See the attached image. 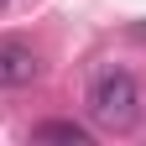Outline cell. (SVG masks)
<instances>
[{
  "instance_id": "obj_4",
  "label": "cell",
  "mask_w": 146,
  "mask_h": 146,
  "mask_svg": "<svg viewBox=\"0 0 146 146\" xmlns=\"http://www.w3.org/2000/svg\"><path fill=\"white\" fill-rule=\"evenodd\" d=\"M0 5H5V0H0Z\"/></svg>"
},
{
  "instance_id": "obj_1",
  "label": "cell",
  "mask_w": 146,
  "mask_h": 146,
  "mask_svg": "<svg viewBox=\"0 0 146 146\" xmlns=\"http://www.w3.org/2000/svg\"><path fill=\"white\" fill-rule=\"evenodd\" d=\"M89 115L110 136H131L141 125V84L125 68H104L94 78V89H89Z\"/></svg>"
},
{
  "instance_id": "obj_3",
  "label": "cell",
  "mask_w": 146,
  "mask_h": 146,
  "mask_svg": "<svg viewBox=\"0 0 146 146\" xmlns=\"http://www.w3.org/2000/svg\"><path fill=\"white\" fill-rule=\"evenodd\" d=\"M31 141H63V146H89V125L78 120H42L31 131Z\"/></svg>"
},
{
  "instance_id": "obj_2",
  "label": "cell",
  "mask_w": 146,
  "mask_h": 146,
  "mask_svg": "<svg viewBox=\"0 0 146 146\" xmlns=\"http://www.w3.org/2000/svg\"><path fill=\"white\" fill-rule=\"evenodd\" d=\"M36 73H42L36 47L21 36H0V89H26V84H36Z\"/></svg>"
}]
</instances>
